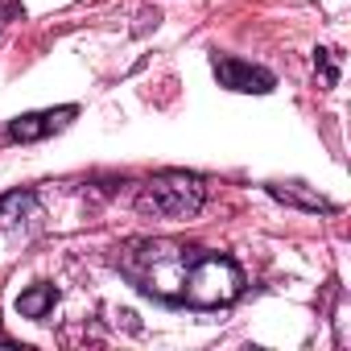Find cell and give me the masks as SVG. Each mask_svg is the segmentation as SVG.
Returning a JSON list of instances; mask_svg holds the SVG:
<instances>
[{"instance_id": "obj_1", "label": "cell", "mask_w": 351, "mask_h": 351, "mask_svg": "<svg viewBox=\"0 0 351 351\" xmlns=\"http://www.w3.org/2000/svg\"><path fill=\"white\" fill-rule=\"evenodd\" d=\"M191 256H195V248L169 244V240H141V244L124 248L120 269L136 289H145V293H153L161 302H182Z\"/></svg>"}, {"instance_id": "obj_2", "label": "cell", "mask_w": 351, "mask_h": 351, "mask_svg": "<svg viewBox=\"0 0 351 351\" xmlns=\"http://www.w3.org/2000/svg\"><path fill=\"white\" fill-rule=\"evenodd\" d=\"M240 289H244V273H240L236 261H228L219 252H199L195 248L191 269H186V285H182V302L211 310V306L236 302Z\"/></svg>"}, {"instance_id": "obj_3", "label": "cell", "mask_w": 351, "mask_h": 351, "mask_svg": "<svg viewBox=\"0 0 351 351\" xmlns=\"http://www.w3.org/2000/svg\"><path fill=\"white\" fill-rule=\"evenodd\" d=\"M203 199H207V191L195 173H161V178H153L141 191L136 207L157 219H191L203 207Z\"/></svg>"}, {"instance_id": "obj_4", "label": "cell", "mask_w": 351, "mask_h": 351, "mask_svg": "<svg viewBox=\"0 0 351 351\" xmlns=\"http://www.w3.org/2000/svg\"><path fill=\"white\" fill-rule=\"evenodd\" d=\"M211 66H215V79H219L228 91H256V95L273 91V75L261 71V66H252V62H240V58H232V54H219Z\"/></svg>"}, {"instance_id": "obj_5", "label": "cell", "mask_w": 351, "mask_h": 351, "mask_svg": "<svg viewBox=\"0 0 351 351\" xmlns=\"http://www.w3.org/2000/svg\"><path fill=\"white\" fill-rule=\"evenodd\" d=\"M75 116V108H58V112H29V116H17L9 124V136L13 141H42L50 132H58L66 120Z\"/></svg>"}, {"instance_id": "obj_6", "label": "cell", "mask_w": 351, "mask_h": 351, "mask_svg": "<svg viewBox=\"0 0 351 351\" xmlns=\"http://www.w3.org/2000/svg\"><path fill=\"white\" fill-rule=\"evenodd\" d=\"M38 215L42 211H38V195L34 191H13V195L0 199V219H5V228H21V223H29Z\"/></svg>"}, {"instance_id": "obj_7", "label": "cell", "mask_w": 351, "mask_h": 351, "mask_svg": "<svg viewBox=\"0 0 351 351\" xmlns=\"http://www.w3.org/2000/svg\"><path fill=\"white\" fill-rule=\"evenodd\" d=\"M54 302H58L54 285H34V289H25V293L17 298V310H21L25 318H46V314L54 310Z\"/></svg>"}, {"instance_id": "obj_8", "label": "cell", "mask_w": 351, "mask_h": 351, "mask_svg": "<svg viewBox=\"0 0 351 351\" xmlns=\"http://www.w3.org/2000/svg\"><path fill=\"white\" fill-rule=\"evenodd\" d=\"M273 195H277L281 203H298V207H310V211H326V203H322V199L302 195V191H293V186H273Z\"/></svg>"}, {"instance_id": "obj_9", "label": "cell", "mask_w": 351, "mask_h": 351, "mask_svg": "<svg viewBox=\"0 0 351 351\" xmlns=\"http://www.w3.org/2000/svg\"><path fill=\"white\" fill-rule=\"evenodd\" d=\"M314 66H318V75H322V87H335V79H339V66H335V54H330V50H318V58H314Z\"/></svg>"}]
</instances>
